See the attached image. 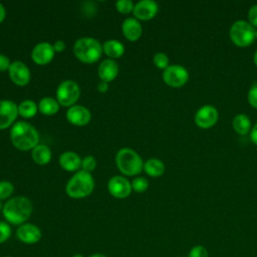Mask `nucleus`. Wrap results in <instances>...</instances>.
Returning a JSON list of instances; mask_svg holds the SVG:
<instances>
[{"label": "nucleus", "mask_w": 257, "mask_h": 257, "mask_svg": "<svg viewBox=\"0 0 257 257\" xmlns=\"http://www.w3.org/2000/svg\"><path fill=\"white\" fill-rule=\"evenodd\" d=\"M2 213L8 223L22 225L32 213V204L25 197H14L5 203Z\"/></svg>", "instance_id": "nucleus-1"}, {"label": "nucleus", "mask_w": 257, "mask_h": 257, "mask_svg": "<svg viewBox=\"0 0 257 257\" xmlns=\"http://www.w3.org/2000/svg\"><path fill=\"white\" fill-rule=\"evenodd\" d=\"M10 139L15 148L20 151H28L38 145L39 134L30 123L17 121L10 131Z\"/></svg>", "instance_id": "nucleus-2"}, {"label": "nucleus", "mask_w": 257, "mask_h": 257, "mask_svg": "<svg viewBox=\"0 0 257 257\" xmlns=\"http://www.w3.org/2000/svg\"><path fill=\"white\" fill-rule=\"evenodd\" d=\"M94 187V182L91 175L85 171H78L67 182L65 191L66 194L74 199L87 197L91 194Z\"/></svg>", "instance_id": "nucleus-3"}, {"label": "nucleus", "mask_w": 257, "mask_h": 257, "mask_svg": "<svg viewBox=\"0 0 257 257\" xmlns=\"http://www.w3.org/2000/svg\"><path fill=\"white\" fill-rule=\"evenodd\" d=\"M73 52L76 58L84 63H93L97 61L102 53V46L99 41L91 37H82L76 40L73 46Z\"/></svg>", "instance_id": "nucleus-4"}, {"label": "nucleus", "mask_w": 257, "mask_h": 257, "mask_svg": "<svg viewBox=\"0 0 257 257\" xmlns=\"http://www.w3.org/2000/svg\"><path fill=\"white\" fill-rule=\"evenodd\" d=\"M115 163L118 170L126 176H135L142 172L144 164L142 158L132 149H120L115 156Z\"/></svg>", "instance_id": "nucleus-5"}, {"label": "nucleus", "mask_w": 257, "mask_h": 257, "mask_svg": "<svg viewBox=\"0 0 257 257\" xmlns=\"http://www.w3.org/2000/svg\"><path fill=\"white\" fill-rule=\"evenodd\" d=\"M255 27L246 20L235 21L229 30V35L233 43L245 47L250 45L255 39Z\"/></svg>", "instance_id": "nucleus-6"}, {"label": "nucleus", "mask_w": 257, "mask_h": 257, "mask_svg": "<svg viewBox=\"0 0 257 257\" xmlns=\"http://www.w3.org/2000/svg\"><path fill=\"white\" fill-rule=\"evenodd\" d=\"M80 89L78 84L73 80L62 81L57 88L56 96L59 104L63 106H70L74 104L79 98Z\"/></svg>", "instance_id": "nucleus-7"}, {"label": "nucleus", "mask_w": 257, "mask_h": 257, "mask_svg": "<svg viewBox=\"0 0 257 257\" xmlns=\"http://www.w3.org/2000/svg\"><path fill=\"white\" fill-rule=\"evenodd\" d=\"M163 79L172 87H180L189 80V71L179 64L169 65L163 72Z\"/></svg>", "instance_id": "nucleus-8"}, {"label": "nucleus", "mask_w": 257, "mask_h": 257, "mask_svg": "<svg viewBox=\"0 0 257 257\" xmlns=\"http://www.w3.org/2000/svg\"><path fill=\"white\" fill-rule=\"evenodd\" d=\"M219 117L217 108L211 104H206L200 107L195 114V123L201 128H209L213 126Z\"/></svg>", "instance_id": "nucleus-9"}, {"label": "nucleus", "mask_w": 257, "mask_h": 257, "mask_svg": "<svg viewBox=\"0 0 257 257\" xmlns=\"http://www.w3.org/2000/svg\"><path fill=\"white\" fill-rule=\"evenodd\" d=\"M40 229L31 223H24L16 230V237L24 244H35L41 239Z\"/></svg>", "instance_id": "nucleus-10"}, {"label": "nucleus", "mask_w": 257, "mask_h": 257, "mask_svg": "<svg viewBox=\"0 0 257 257\" xmlns=\"http://www.w3.org/2000/svg\"><path fill=\"white\" fill-rule=\"evenodd\" d=\"M18 114V106L12 100H0V130L12 124Z\"/></svg>", "instance_id": "nucleus-11"}, {"label": "nucleus", "mask_w": 257, "mask_h": 257, "mask_svg": "<svg viewBox=\"0 0 257 257\" xmlns=\"http://www.w3.org/2000/svg\"><path fill=\"white\" fill-rule=\"evenodd\" d=\"M109 193L118 199L127 197L132 192V184L122 176H114L108 181Z\"/></svg>", "instance_id": "nucleus-12"}, {"label": "nucleus", "mask_w": 257, "mask_h": 257, "mask_svg": "<svg viewBox=\"0 0 257 257\" xmlns=\"http://www.w3.org/2000/svg\"><path fill=\"white\" fill-rule=\"evenodd\" d=\"M11 80L17 85H26L30 80L29 68L21 61H14L8 69Z\"/></svg>", "instance_id": "nucleus-13"}, {"label": "nucleus", "mask_w": 257, "mask_h": 257, "mask_svg": "<svg viewBox=\"0 0 257 257\" xmlns=\"http://www.w3.org/2000/svg\"><path fill=\"white\" fill-rule=\"evenodd\" d=\"M31 56L36 64L44 65L50 62L54 56L53 46L48 42H41L34 46Z\"/></svg>", "instance_id": "nucleus-14"}, {"label": "nucleus", "mask_w": 257, "mask_h": 257, "mask_svg": "<svg viewBox=\"0 0 257 257\" xmlns=\"http://www.w3.org/2000/svg\"><path fill=\"white\" fill-rule=\"evenodd\" d=\"M158 4L154 0L139 1L134 8V15L141 20H149L155 17L158 12Z\"/></svg>", "instance_id": "nucleus-15"}, {"label": "nucleus", "mask_w": 257, "mask_h": 257, "mask_svg": "<svg viewBox=\"0 0 257 257\" xmlns=\"http://www.w3.org/2000/svg\"><path fill=\"white\" fill-rule=\"evenodd\" d=\"M89 110L82 105H72L66 111V118L75 125H84L90 120Z\"/></svg>", "instance_id": "nucleus-16"}, {"label": "nucleus", "mask_w": 257, "mask_h": 257, "mask_svg": "<svg viewBox=\"0 0 257 257\" xmlns=\"http://www.w3.org/2000/svg\"><path fill=\"white\" fill-rule=\"evenodd\" d=\"M122 33L124 37L130 41L138 40L142 35V25L136 18L128 17L122 22Z\"/></svg>", "instance_id": "nucleus-17"}, {"label": "nucleus", "mask_w": 257, "mask_h": 257, "mask_svg": "<svg viewBox=\"0 0 257 257\" xmlns=\"http://www.w3.org/2000/svg\"><path fill=\"white\" fill-rule=\"evenodd\" d=\"M97 72L102 81L109 82L113 80L118 73L117 63L112 59H105L99 64Z\"/></svg>", "instance_id": "nucleus-18"}, {"label": "nucleus", "mask_w": 257, "mask_h": 257, "mask_svg": "<svg viewBox=\"0 0 257 257\" xmlns=\"http://www.w3.org/2000/svg\"><path fill=\"white\" fill-rule=\"evenodd\" d=\"M59 164L65 171L72 172L81 166V160L73 152H64L59 157Z\"/></svg>", "instance_id": "nucleus-19"}, {"label": "nucleus", "mask_w": 257, "mask_h": 257, "mask_svg": "<svg viewBox=\"0 0 257 257\" xmlns=\"http://www.w3.org/2000/svg\"><path fill=\"white\" fill-rule=\"evenodd\" d=\"M232 125L234 131L242 136L247 135L249 132H251V121L248 115L244 113L236 114L232 120Z\"/></svg>", "instance_id": "nucleus-20"}, {"label": "nucleus", "mask_w": 257, "mask_h": 257, "mask_svg": "<svg viewBox=\"0 0 257 257\" xmlns=\"http://www.w3.org/2000/svg\"><path fill=\"white\" fill-rule=\"evenodd\" d=\"M32 159L38 165H46L51 159V151L45 145H37L32 150Z\"/></svg>", "instance_id": "nucleus-21"}, {"label": "nucleus", "mask_w": 257, "mask_h": 257, "mask_svg": "<svg viewBox=\"0 0 257 257\" xmlns=\"http://www.w3.org/2000/svg\"><path fill=\"white\" fill-rule=\"evenodd\" d=\"M102 49L105 52V54L111 58H117L121 56L124 52L123 44L114 39L105 41L102 45Z\"/></svg>", "instance_id": "nucleus-22"}, {"label": "nucleus", "mask_w": 257, "mask_h": 257, "mask_svg": "<svg viewBox=\"0 0 257 257\" xmlns=\"http://www.w3.org/2000/svg\"><path fill=\"white\" fill-rule=\"evenodd\" d=\"M145 172L151 177H160L165 172V165L159 159H150L144 165Z\"/></svg>", "instance_id": "nucleus-23"}, {"label": "nucleus", "mask_w": 257, "mask_h": 257, "mask_svg": "<svg viewBox=\"0 0 257 257\" xmlns=\"http://www.w3.org/2000/svg\"><path fill=\"white\" fill-rule=\"evenodd\" d=\"M39 110L46 115L54 114L59 109V103L52 97H44L38 103Z\"/></svg>", "instance_id": "nucleus-24"}, {"label": "nucleus", "mask_w": 257, "mask_h": 257, "mask_svg": "<svg viewBox=\"0 0 257 257\" xmlns=\"http://www.w3.org/2000/svg\"><path fill=\"white\" fill-rule=\"evenodd\" d=\"M37 112V105L32 100H24L18 106V113L23 117H32Z\"/></svg>", "instance_id": "nucleus-25"}, {"label": "nucleus", "mask_w": 257, "mask_h": 257, "mask_svg": "<svg viewBox=\"0 0 257 257\" xmlns=\"http://www.w3.org/2000/svg\"><path fill=\"white\" fill-rule=\"evenodd\" d=\"M148 187H149V181L143 177H137L132 182V188L137 193L145 192L148 189Z\"/></svg>", "instance_id": "nucleus-26"}, {"label": "nucleus", "mask_w": 257, "mask_h": 257, "mask_svg": "<svg viewBox=\"0 0 257 257\" xmlns=\"http://www.w3.org/2000/svg\"><path fill=\"white\" fill-rule=\"evenodd\" d=\"M154 63L158 68L165 70L169 66V57L164 52H158L154 56Z\"/></svg>", "instance_id": "nucleus-27"}, {"label": "nucleus", "mask_w": 257, "mask_h": 257, "mask_svg": "<svg viewBox=\"0 0 257 257\" xmlns=\"http://www.w3.org/2000/svg\"><path fill=\"white\" fill-rule=\"evenodd\" d=\"M13 185L10 182L2 181L0 182V200L6 199L13 193Z\"/></svg>", "instance_id": "nucleus-28"}, {"label": "nucleus", "mask_w": 257, "mask_h": 257, "mask_svg": "<svg viewBox=\"0 0 257 257\" xmlns=\"http://www.w3.org/2000/svg\"><path fill=\"white\" fill-rule=\"evenodd\" d=\"M11 227L7 222L0 221V244L6 242L11 236Z\"/></svg>", "instance_id": "nucleus-29"}, {"label": "nucleus", "mask_w": 257, "mask_h": 257, "mask_svg": "<svg viewBox=\"0 0 257 257\" xmlns=\"http://www.w3.org/2000/svg\"><path fill=\"white\" fill-rule=\"evenodd\" d=\"M115 7L120 13H130L134 11L135 5L131 0H119L115 3Z\"/></svg>", "instance_id": "nucleus-30"}, {"label": "nucleus", "mask_w": 257, "mask_h": 257, "mask_svg": "<svg viewBox=\"0 0 257 257\" xmlns=\"http://www.w3.org/2000/svg\"><path fill=\"white\" fill-rule=\"evenodd\" d=\"M95 166H96V162L92 156H87L81 161V167H82L83 171H85L87 173L93 171L95 169Z\"/></svg>", "instance_id": "nucleus-31"}, {"label": "nucleus", "mask_w": 257, "mask_h": 257, "mask_svg": "<svg viewBox=\"0 0 257 257\" xmlns=\"http://www.w3.org/2000/svg\"><path fill=\"white\" fill-rule=\"evenodd\" d=\"M208 256H209L208 250L202 245L194 246L189 252V257H208Z\"/></svg>", "instance_id": "nucleus-32"}, {"label": "nucleus", "mask_w": 257, "mask_h": 257, "mask_svg": "<svg viewBox=\"0 0 257 257\" xmlns=\"http://www.w3.org/2000/svg\"><path fill=\"white\" fill-rule=\"evenodd\" d=\"M248 101L249 103L257 108V82H254L251 87L249 88V91H248Z\"/></svg>", "instance_id": "nucleus-33"}, {"label": "nucleus", "mask_w": 257, "mask_h": 257, "mask_svg": "<svg viewBox=\"0 0 257 257\" xmlns=\"http://www.w3.org/2000/svg\"><path fill=\"white\" fill-rule=\"evenodd\" d=\"M248 19L249 23L254 27H257V4L251 6L248 10Z\"/></svg>", "instance_id": "nucleus-34"}, {"label": "nucleus", "mask_w": 257, "mask_h": 257, "mask_svg": "<svg viewBox=\"0 0 257 257\" xmlns=\"http://www.w3.org/2000/svg\"><path fill=\"white\" fill-rule=\"evenodd\" d=\"M10 60L7 56L4 54H0V71H4L6 69H9L10 67Z\"/></svg>", "instance_id": "nucleus-35"}, {"label": "nucleus", "mask_w": 257, "mask_h": 257, "mask_svg": "<svg viewBox=\"0 0 257 257\" xmlns=\"http://www.w3.org/2000/svg\"><path fill=\"white\" fill-rule=\"evenodd\" d=\"M65 48V43L62 41V40H57L54 42L53 44V49L54 51H57V52H61L63 51Z\"/></svg>", "instance_id": "nucleus-36"}, {"label": "nucleus", "mask_w": 257, "mask_h": 257, "mask_svg": "<svg viewBox=\"0 0 257 257\" xmlns=\"http://www.w3.org/2000/svg\"><path fill=\"white\" fill-rule=\"evenodd\" d=\"M250 139L251 141L257 145V123L254 124V126L251 128V132H250Z\"/></svg>", "instance_id": "nucleus-37"}, {"label": "nucleus", "mask_w": 257, "mask_h": 257, "mask_svg": "<svg viewBox=\"0 0 257 257\" xmlns=\"http://www.w3.org/2000/svg\"><path fill=\"white\" fill-rule=\"evenodd\" d=\"M107 88H108V85H107V82H105V81H100V82L97 84V89H98V91H100V92L106 91Z\"/></svg>", "instance_id": "nucleus-38"}, {"label": "nucleus", "mask_w": 257, "mask_h": 257, "mask_svg": "<svg viewBox=\"0 0 257 257\" xmlns=\"http://www.w3.org/2000/svg\"><path fill=\"white\" fill-rule=\"evenodd\" d=\"M5 14H6V12H5V8L3 7V5L0 3V23L4 20V18H5Z\"/></svg>", "instance_id": "nucleus-39"}, {"label": "nucleus", "mask_w": 257, "mask_h": 257, "mask_svg": "<svg viewBox=\"0 0 257 257\" xmlns=\"http://www.w3.org/2000/svg\"><path fill=\"white\" fill-rule=\"evenodd\" d=\"M88 257H107V256L102 254V253H94V254H92V255H90Z\"/></svg>", "instance_id": "nucleus-40"}, {"label": "nucleus", "mask_w": 257, "mask_h": 257, "mask_svg": "<svg viewBox=\"0 0 257 257\" xmlns=\"http://www.w3.org/2000/svg\"><path fill=\"white\" fill-rule=\"evenodd\" d=\"M253 60H254V63H255V65L257 66V50L255 51V53H254V56H253Z\"/></svg>", "instance_id": "nucleus-41"}, {"label": "nucleus", "mask_w": 257, "mask_h": 257, "mask_svg": "<svg viewBox=\"0 0 257 257\" xmlns=\"http://www.w3.org/2000/svg\"><path fill=\"white\" fill-rule=\"evenodd\" d=\"M72 257H84L82 254H79V253H76V254H74Z\"/></svg>", "instance_id": "nucleus-42"}, {"label": "nucleus", "mask_w": 257, "mask_h": 257, "mask_svg": "<svg viewBox=\"0 0 257 257\" xmlns=\"http://www.w3.org/2000/svg\"><path fill=\"white\" fill-rule=\"evenodd\" d=\"M255 38H257V28L255 29Z\"/></svg>", "instance_id": "nucleus-43"}, {"label": "nucleus", "mask_w": 257, "mask_h": 257, "mask_svg": "<svg viewBox=\"0 0 257 257\" xmlns=\"http://www.w3.org/2000/svg\"><path fill=\"white\" fill-rule=\"evenodd\" d=\"M3 209V207H2V203H1V201H0V210H2Z\"/></svg>", "instance_id": "nucleus-44"}, {"label": "nucleus", "mask_w": 257, "mask_h": 257, "mask_svg": "<svg viewBox=\"0 0 257 257\" xmlns=\"http://www.w3.org/2000/svg\"><path fill=\"white\" fill-rule=\"evenodd\" d=\"M2 257H10V256H2Z\"/></svg>", "instance_id": "nucleus-45"}]
</instances>
